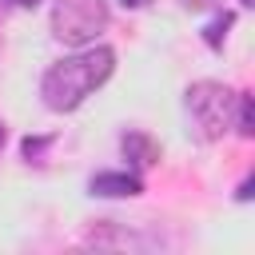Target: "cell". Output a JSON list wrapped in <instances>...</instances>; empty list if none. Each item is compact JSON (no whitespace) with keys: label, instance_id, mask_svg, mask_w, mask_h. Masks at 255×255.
<instances>
[{"label":"cell","instance_id":"9c48e42d","mask_svg":"<svg viewBox=\"0 0 255 255\" xmlns=\"http://www.w3.org/2000/svg\"><path fill=\"white\" fill-rule=\"evenodd\" d=\"M219 0H179V8H187V12H207V8H215Z\"/></svg>","mask_w":255,"mask_h":255},{"label":"cell","instance_id":"277c9868","mask_svg":"<svg viewBox=\"0 0 255 255\" xmlns=\"http://www.w3.org/2000/svg\"><path fill=\"white\" fill-rule=\"evenodd\" d=\"M88 191L104 195V199H131V195L143 191V179L135 171H96L88 179Z\"/></svg>","mask_w":255,"mask_h":255},{"label":"cell","instance_id":"7a4b0ae2","mask_svg":"<svg viewBox=\"0 0 255 255\" xmlns=\"http://www.w3.org/2000/svg\"><path fill=\"white\" fill-rule=\"evenodd\" d=\"M235 100L239 92H231L219 80H195L183 92V112H187V131L199 143H219L227 131H235Z\"/></svg>","mask_w":255,"mask_h":255},{"label":"cell","instance_id":"6da1fadb","mask_svg":"<svg viewBox=\"0 0 255 255\" xmlns=\"http://www.w3.org/2000/svg\"><path fill=\"white\" fill-rule=\"evenodd\" d=\"M116 72V52L108 44H84L76 48L72 56L56 60L44 80H40V96H44V108L64 116V112H76L88 96H96Z\"/></svg>","mask_w":255,"mask_h":255},{"label":"cell","instance_id":"52a82bcc","mask_svg":"<svg viewBox=\"0 0 255 255\" xmlns=\"http://www.w3.org/2000/svg\"><path fill=\"white\" fill-rule=\"evenodd\" d=\"M235 24V12H219L207 28H203V40H207V48H223V40H227V28Z\"/></svg>","mask_w":255,"mask_h":255},{"label":"cell","instance_id":"5b68a950","mask_svg":"<svg viewBox=\"0 0 255 255\" xmlns=\"http://www.w3.org/2000/svg\"><path fill=\"white\" fill-rule=\"evenodd\" d=\"M120 151H124V159H128L135 171L159 163V143H155L147 131H124V135H120Z\"/></svg>","mask_w":255,"mask_h":255},{"label":"cell","instance_id":"30bf717a","mask_svg":"<svg viewBox=\"0 0 255 255\" xmlns=\"http://www.w3.org/2000/svg\"><path fill=\"white\" fill-rule=\"evenodd\" d=\"M8 4H16V8H36L40 0H8Z\"/></svg>","mask_w":255,"mask_h":255},{"label":"cell","instance_id":"3957f363","mask_svg":"<svg viewBox=\"0 0 255 255\" xmlns=\"http://www.w3.org/2000/svg\"><path fill=\"white\" fill-rule=\"evenodd\" d=\"M112 12H108V0H56L52 4V36L68 48H84V44H96V36L108 28Z\"/></svg>","mask_w":255,"mask_h":255},{"label":"cell","instance_id":"8992f818","mask_svg":"<svg viewBox=\"0 0 255 255\" xmlns=\"http://www.w3.org/2000/svg\"><path fill=\"white\" fill-rule=\"evenodd\" d=\"M235 131L243 139L255 135V100H251V92H239V100H235Z\"/></svg>","mask_w":255,"mask_h":255},{"label":"cell","instance_id":"ba28073f","mask_svg":"<svg viewBox=\"0 0 255 255\" xmlns=\"http://www.w3.org/2000/svg\"><path fill=\"white\" fill-rule=\"evenodd\" d=\"M44 147H48V139H32V135L24 139V155H28V159H36V155H40Z\"/></svg>","mask_w":255,"mask_h":255},{"label":"cell","instance_id":"7c38bea8","mask_svg":"<svg viewBox=\"0 0 255 255\" xmlns=\"http://www.w3.org/2000/svg\"><path fill=\"white\" fill-rule=\"evenodd\" d=\"M0 147H4V124H0Z\"/></svg>","mask_w":255,"mask_h":255},{"label":"cell","instance_id":"8fae6325","mask_svg":"<svg viewBox=\"0 0 255 255\" xmlns=\"http://www.w3.org/2000/svg\"><path fill=\"white\" fill-rule=\"evenodd\" d=\"M124 4H131V8H139V4H147V0H124Z\"/></svg>","mask_w":255,"mask_h":255},{"label":"cell","instance_id":"4fadbf2b","mask_svg":"<svg viewBox=\"0 0 255 255\" xmlns=\"http://www.w3.org/2000/svg\"><path fill=\"white\" fill-rule=\"evenodd\" d=\"M239 4H251V0H239Z\"/></svg>","mask_w":255,"mask_h":255}]
</instances>
